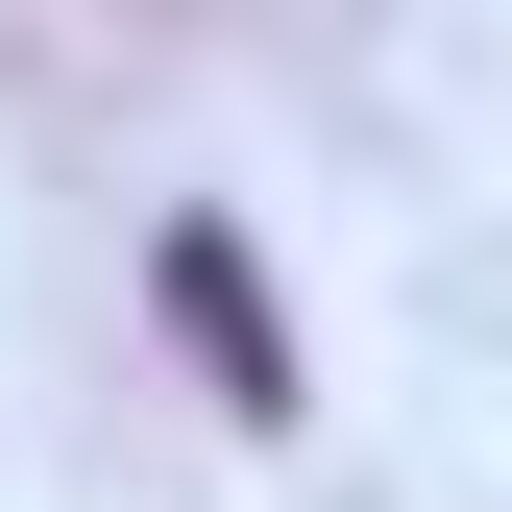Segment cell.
<instances>
[{
    "label": "cell",
    "instance_id": "obj_1",
    "mask_svg": "<svg viewBox=\"0 0 512 512\" xmlns=\"http://www.w3.org/2000/svg\"><path fill=\"white\" fill-rule=\"evenodd\" d=\"M171 317L220 342V391H244V415H293V366H269V293H244V244H171Z\"/></svg>",
    "mask_w": 512,
    "mask_h": 512
}]
</instances>
